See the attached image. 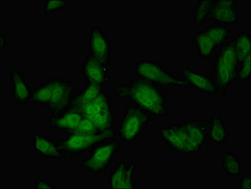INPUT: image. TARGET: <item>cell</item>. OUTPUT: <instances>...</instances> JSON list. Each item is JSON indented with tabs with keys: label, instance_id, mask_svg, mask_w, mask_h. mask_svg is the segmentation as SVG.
Listing matches in <instances>:
<instances>
[{
	"label": "cell",
	"instance_id": "obj_16",
	"mask_svg": "<svg viewBox=\"0 0 251 189\" xmlns=\"http://www.w3.org/2000/svg\"><path fill=\"white\" fill-rule=\"evenodd\" d=\"M181 72L182 80L190 83L192 89L217 96V87L211 76L203 75L201 71H195L188 67L182 68Z\"/></svg>",
	"mask_w": 251,
	"mask_h": 189
},
{
	"label": "cell",
	"instance_id": "obj_1",
	"mask_svg": "<svg viewBox=\"0 0 251 189\" xmlns=\"http://www.w3.org/2000/svg\"><path fill=\"white\" fill-rule=\"evenodd\" d=\"M158 86L145 79H132L130 83L114 87L116 97L130 101L151 116H167V97Z\"/></svg>",
	"mask_w": 251,
	"mask_h": 189
},
{
	"label": "cell",
	"instance_id": "obj_28",
	"mask_svg": "<svg viewBox=\"0 0 251 189\" xmlns=\"http://www.w3.org/2000/svg\"><path fill=\"white\" fill-rule=\"evenodd\" d=\"M67 3V0H47L45 6V14L50 15L56 11L65 10Z\"/></svg>",
	"mask_w": 251,
	"mask_h": 189
},
{
	"label": "cell",
	"instance_id": "obj_30",
	"mask_svg": "<svg viewBox=\"0 0 251 189\" xmlns=\"http://www.w3.org/2000/svg\"><path fill=\"white\" fill-rule=\"evenodd\" d=\"M251 176H242L241 180H240V188L241 189H250L251 185Z\"/></svg>",
	"mask_w": 251,
	"mask_h": 189
},
{
	"label": "cell",
	"instance_id": "obj_11",
	"mask_svg": "<svg viewBox=\"0 0 251 189\" xmlns=\"http://www.w3.org/2000/svg\"><path fill=\"white\" fill-rule=\"evenodd\" d=\"M239 19L237 1H211V11L207 21L224 26L235 25Z\"/></svg>",
	"mask_w": 251,
	"mask_h": 189
},
{
	"label": "cell",
	"instance_id": "obj_8",
	"mask_svg": "<svg viewBox=\"0 0 251 189\" xmlns=\"http://www.w3.org/2000/svg\"><path fill=\"white\" fill-rule=\"evenodd\" d=\"M51 94L49 107L51 116L59 115L67 111L71 104L73 92L75 90L72 81H67L58 77L50 78Z\"/></svg>",
	"mask_w": 251,
	"mask_h": 189
},
{
	"label": "cell",
	"instance_id": "obj_22",
	"mask_svg": "<svg viewBox=\"0 0 251 189\" xmlns=\"http://www.w3.org/2000/svg\"><path fill=\"white\" fill-rule=\"evenodd\" d=\"M235 39L237 68L250 57L251 35L247 31L238 34Z\"/></svg>",
	"mask_w": 251,
	"mask_h": 189
},
{
	"label": "cell",
	"instance_id": "obj_29",
	"mask_svg": "<svg viewBox=\"0 0 251 189\" xmlns=\"http://www.w3.org/2000/svg\"><path fill=\"white\" fill-rule=\"evenodd\" d=\"M250 59L249 57L244 63H242L239 67L237 68L235 78L236 80L250 81L251 79L250 72Z\"/></svg>",
	"mask_w": 251,
	"mask_h": 189
},
{
	"label": "cell",
	"instance_id": "obj_23",
	"mask_svg": "<svg viewBox=\"0 0 251 189\" xmlns=\"http://www.w3.org/2000/svg\"><path fill=\"white\" fill-rule=\"evenodd\" d=\"M51 94L50 78L45 83L32 92L27 104H37L41 106H49Z\"/></svg>",
	"mask_w": 251,
	"mask_h": 189
},
{
	"label": "cell",
	"instance_id": "obj_2",
	"mask_svg": "<svg viewBox=\"0 0 251 189\" xmlns=\"http://www.w3.org/2000/svg\"><path fill=\"white\" fill-rule=\"evenodd\" d=\"M117 129L94 133L68 134L65 139L56 140L59 149L66 155V160L80 157L83 153L90 151L96 145L109 140H116Z\"/></svg>",
	"mask_w": 251,
	"mask_h": 189
},
{
	"label": "cell",
	"instance_id": "obj_17",
	"mask_svg": "<svg viewBox=\"0 0 251 189\" xmlns=\"http://www.w3.org/2000/svg\"><path fill=\"white\" fill-rule=\"evenodd\" d=\"M35 151L39 156L50 160H66L65 154L60 150L56 140H52L49 136H43L40 133L35 134Z\"/></svg>",
	"mask_w": 251,
	"mask_h": 189
},
{
	"label": "cell",
	"instance_id": "obj_3",
	"mask_svg": "<svg viewBox=\"0 0 251 189\" xmlns=\"http://www.w3.org/2000/svg\"><path fill=\"white\" fill-rule=\"evenodd\" d=\"M236 57L235 54V39L220 49L216 58L211 78L217 87L218 94H227L229 87L237 82Z\"/></svg>",
	"mask_w": 251,
	"mask_h": 189
},
{
	"label": "cell",
	"instance_id": "obj_9",
	"mask_svg": "<svg viewBox=\"0 0 251 189\" xmlns=\"http://www.w3.org/2000/svg\"><path fill=\"white\" fill-rule=\"evenodd\" d=\"M180 124L186 131V148L184 155L201 152L202 147L208 140V131L205 120H183Z\"/></svg>",
	"mask_w": 251,
	"mask_h": 189
},
{
	"label": "cell",
	"instance_id": "obj_6",
	"mask_svg": "<svg viewBox=\"0 0 251 189\" xmlns=\"http://www.w3.org/2000/svg\"><path fill=\"white\" fill-rule=\"evenodd\" d=\"M123 142L109 140L94 146L90 150V157L76 162L77 165L96 174L107 172L112 160L121 150Z\"/></svg>",
	"mask_w": 251,
	"mask_h": 189
},
{
	"label": "cell",
	"instance_id": "obj_12",
	"mask_svg": "<svg viewBox=\"0 0 251 189\" xmlns=\"http://www.w3.org/2000/svg\"><path fill=\"white\" fill-rule=\"evenodd\" d=\"M136 170V162H117L116 168L110 173L109 189H136V182L133 179Z\"/></svg>",
	"mask_w": 251,
	"mask_h": 189
},
{
	"label": "cell",
	"instance_id": "obj_20",
	"mask_svg": "<svg viewBox=\"0 0 251 189\" xmlns=\"http://www.w3.org/2000/svg\"><path fill=\"white\" fill-rule=\"evenodd\" d=\"M109 109H111V97L106 91L103 90L96 99L72 111L78 112L83 118H88Z\"/></svg>",
	"mask_w": 251,
	"mask_h": 189
},
{
	"label": "cell",
	"instance_id": "obj_18",
	"mask_svg": "<svg viewBox=\"0 0 251 189\" xmlns=\"http://www.w3.org/2000/svg\"><path fill=\"white\" fill-rule=\"evenodd\" d=\"M208 131V140L213 144L222 146L227 142L228 131L220 115L206 116L205 118Z\"/></svg>",
	"mask_w": 251,
	"mask_h": 189
},
{
	"label": "cell",
	"instance_id": "obj_10",
	"mask_svg": "<svg viewBox=\"0 0 251 189\" xmlns=\"http://www.w3.org/2000/svg\"><path fill=\"white\" fill-rule=\"evenodd\" d=\"M89 41L90 54L106 67L111 65V41L100 26L96 25L92 27Z\"/></svg>",
	"mask_w": 251,
	"mask_h": 189
},
{
	"label": "cell",
	"instance_id": "obj_31",
	"mask_svg": "<svg viewBox=\"0 0 251 189\" xmlns=\"http://www.w3.org/2000/svg\"><path fill=\"white\" fill-rule=\"evenodd\" d=\"M36 189H55V186L50 182L43 180L36 182Z\"/></svg>",
	"mask_w": 251,
	"mask_h": 189
},
{
	"label": "cell",
	"instance_id": "obj_25",
	"mask_svg": "<svg viewBox=\"0 0 251 189\" xmlns=\"http://www.w3.org/2000/svg\"><path fill=\"white\" fill-rule=\"evenodd\" d=\"M115 114L111 109L105 110L101 113L90 117L85 118H89L99 128L106 130V129H116Z\"/></svg>",
	"mask_w": 251,
	"mask_h": 189
},
{
	"label": "cell",
	"instance_id": "obj_14",
	"mask_svg": "<svg viewBox=\"0 0 251 189\" xmlns=\"http://www.w3.org/2000/svg\"><path fill=\"white\" fill-rule=\"evenodd\" d=\"M10 83L12 99L20 107L21 111H25L26 104L31 96L30 85L26 81L25 75L15 68L10 69Z\"/></svg>",
	"mask_w": 251,
	"mask_h": 189
},
{
	"label": "cell",
	"instance_id": "obj_32",
	"mask_svg": "<svg viewBox=\"0 0 251 189\" xmlns=\"http://www.w3.org/2000/svg\"><path fill=\"white\" fill-rule=\"evenodd\" d=\"M6 44V36H2L1 37V50H3L5 49V46Z\"/></svg>",
	"mask_w": 251,
	"mask_h": 189
},
{
	"label": "cell",
	"instance_id": "obj_4",
	"mask_svg": "<svg viewBox=\"0 0 251 189\" xmlns=\"http://www.w3.org/2000/svg\"><path fill=\"white\" fill-rule=\"evenodd\" d=\"M232 33L226 26L219 24H211L198 31L193 39L198 56L201 60L215 59Z\"/></svg>",
	"mask_w": 251,
	"mask_h": 189
},
{
	"label": "cell",
	"instance_id": "obj_7",
	"mask_svg": "<svg viewBox=\"0 0 251 189\" xmlns=\"http://www.w3.org/2000/svg\"><path fill=\"white\" fill-rule=\"evenodd\" d=\"M135 71L138 78L157 85L163 92L167 91L170 86L191 87L188 81L174 76L170 71L155 61H138L135 66Z\"/></svg>",
	"mask_w": 251,
	"mask_h": 189
},
{
	"label": "cell",
	"instance_id": "obj_27",
	"mask_svg": "<svg viewBox=\"0 0 251 189\" xmlns=\"http://www.w3.org/2000/svg\"><path fill=\"white\" fill-rule=\"evenodd\" d=\"M102 131L105 130L97 127L89 118H83L76 128L69 134L94 133Z\"/></svg>",
	"mask_w": 251,
	"mask_h": 189
},
{
	"label": "cell",
	"instance_id": "obj_5",
	"mask_svg": "<svg viewBox=\"0 0 251 189\" xmlns=\"http://www.w3.org/2000/svg\"><path fill=\"white\" fill-rule=\"evenodd\" d=\"M151 120V116L144 109L136 105H127L117 129L121 142H124L126 146H130L131 142L137 141L143 132L148 130Z\"/></svg>",
	"mask_w": 251,
	"mask_h": 189
},
{
	"label": "cell",
	"instance_id": "obj_24",
	"mask_svg": "<svg viewBox=\"0 0 251 189\" xmlns=\"http://www.w3.org/2000/svg\"><path fill=\"white\" fill-rule=\"evenodd\" d=\"M222 168L230 177H240L242 171V162L232 151H227L222 158Z\"/></svg>",
	"mask_w": 251,
	"mask_h": 189
},
{
	"label": "cell",
	"instance_id": "obj_21",
	"mask_svg": "<svg viewBox=\"0 0 251 189\" xmlns=\"http://www.w3.org/2000/svg\"><path fill=\"white\" fill-rule=\"evenodd\" d=\"M103 90L104 87L102 85L87 84L84 90L77 91L73 96L71 104L67 111H72L77 107L96 99Z\"/></svg>",
	"mask_w": 251,
	"mask_h": 189
},
{
	"label": "cell",
	"instance_id": "obj_19",
	"mask_svg": "<svg viewBox=\"0 0 251 189\" xmlns=\"http://www.w3.org/2000/svg\"><path fill=\"white\" fill-rule=\"evenodd\" d=\"M83 118L78 112L66 111L59 115L50 116V126L68 135L76 128Z\"/></svg>",
	"mask_w": 251,
	"mask_h": 189
},
{
	"label": "cell",
	"instance_id": "obj_26",
	"mask_svg": "<svg viewBox=\"0 0 251 189\" xmlns=\"http://www.w3.org/2000/svg\"><path fill=\"white\" fill-rule=\"evenodd\" d=\"M211 1L199 0L197 5L192 11L194 25H200L207 21L211 11Z\"/></svg>",
	"mask_w": 251,
	"mask_h": 189
},
{
	"label": "cell",
	"instance_id": "obj_13",
	"mask_svg": "<svg viewBox=\"0 0 251 189\" xmlns=\"http://www.w3.org/2000/svg\"><path fill=\"white\" fill-rule=\"evenodd\" d=\"M108 67L89 54L81 65V72L87 84L104 86L109 80Z\"/></svg>",
	"mask_w": 251,
	"mask_h": 189
},
{
	"label": "cell",
	"instance_id": "obj_15",
	"mask_svg": "<svg viewBox=\"0 0 251 189\" xmlns=\"http://www.w3.org/2000/svg\"><path fill=\"white\" fill-rule=\"evenodd\" d=\"M160 136L172 151L184 155L186 148V131L181 124H173L160 127Z\"/></svg>",
	"mask_w": 251,
	"mask_h": 189
}]
</instances>
